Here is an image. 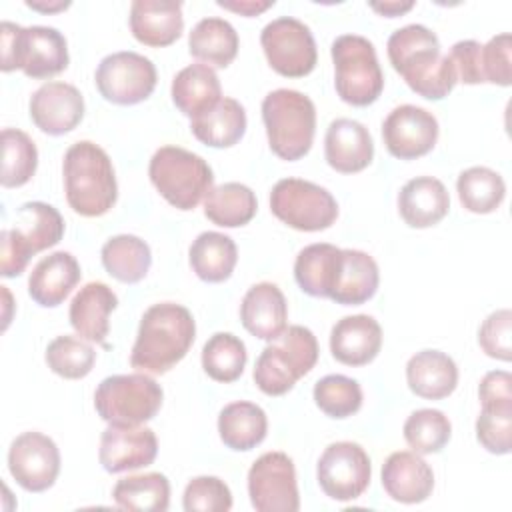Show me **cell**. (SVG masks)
Masks as SVG:
<instances>
[{"label": "cell", "instance_id": "obj_1", "mask_svg": "<svg viewBox=\"0 0 512 512\" xmlns=\"http://www.w3.org/2000/svg\"><path fill=\"white\" fill-rule=\"evenodd\" d=\"M388 58L404 82L426 100L446 98L458 82L448 54L440 52L438 36L422 26L408 24L388 38Z\"/></svg>", "mask_w": 512, "mask_h": 512}, {"label": "cell", "instance_id": "obj_2", "mask_svg": "<svg viewBox=\"0 0 512 512\" xmlns=\"http://www.w3.org/2000/svg\"><path fill=\"white\" fill-rule=\"evenodd\" d=\"M194 336L196 324L188 308L176 302L154 304L140 320L130 364L140 372L164 374L188 354Z\"/></svg>", "mask_w": 512, "mask_h": 512}, {"label": "cell", "instance_id": "obj_3", "mask_svg": "<svg viewBox=\"0 0 512 512\" xmlns=\"http://www.w3.org/2000/svg\"><path fill=\"white\" fill-rule=\"evenodd\" d=\"M64 192L68 206L86 218L106 214L118 198L108 154L90 140L72 144L64 154Z\"/></svg>", "mask_w": 512, "mask_h": 512}, {"label": "cell", "instance_id": "obj_4", "mask_svg": "<svg viewBox=\"0 0 512 512\" xmlns=\"http://www.w3.org/2000/svg\"><path fill=\"white\" fill-rule=\"evenodd\" d=\"M262 120L270 150L288 162L300 160L312 148L316 132L314 102L290 88H278L262 100Z\"/></svg>", "mask_w": 512, "mask_h": 512}, {"label": "cell", "instance_id": "obj_5", "mask_svg": "<svg viewBox=\"0 0 512 512\" xmlns=\"http://www.w3.org/2000/svg\"><path fill=\"white\" fill-rule=\"evenodd\" d=\"M0 68L4 72L20 68L28 78H52L66 70V38L50 26L22 28L12 22L0 26Z\"/></svg>", "mask_w": 512, "mask_h": 512}, {"label": "cell", "instance_id": "obj_6", "mask_svg": "<svg viewBox=\"0 0 512 512\" xmlns=\"http://www.w3.org/2000/svg\"><path fill=\"white\" fill-rule=\"evenodd\" d=\"M318 360V342L312 330L288 326L268 344L254 366V382L268 396H282L306 376Z\"/></svg>", "mask_w": 512, "mask_h": 512}, {"label": "cell", "instance_id": "obj_7", "mask_svg": "<svg viewBox=\"0 0 512 512\" xmlns=\"http://www.w3.org/2000/svg\"><path fill=\"white\" fill-rule=\"evenodd\" d=\"M148 176L160 196L178 210H194L214 184L208 162L180 146L158 148L150 158Z\"/></svg>", "mask_w": 512, "mask_h": 512}, {"label": "cell", "instance_id": "obj_8", "mask_svg": "<svg viewBox=\"0 0 512 512\" xmlns=\"http://www.w3.org/2000/svg\"><path fill=\"white\" fill-rule=\"evenodd\" d=\"M334 86L346 104L368 106L384 88V74L372 42L358 34H342L332 42Z\"/></svg>", "mask_w": 512, "mask_h": 512}, {"label": "cell", "instance_id": "obj_9", "mask_svg": "<svg viewBox=\"0 0 512 512\" xmlns=\"http://www.w3.org/2000/svg\"><path fill=\"white\" fill-rule=\"evenodd\" d=\"M162 396L160 384L146 374H116L98 384L94 406L108 424L142 426L158 414Z\"/></svg>", "mask_w": 512, "mask_h": 512}, {"label": "cell", "instance_id": "obj_10", "mask_svg": "<svg viewBox=\"0 0 512 512\" xmlns=\"http://www.w3.org/2000/svg\"><path fill=\"white\" fill-rule=\"evenodd\" d=\"M272 214L300 232H318L330 228L338 218L334 196L308 180L284 178L270 192Z\"/></svg>", "mask_w": 512, "mask_h": 512}, {"label": "cell", "instance_id": "obj_11", "mask_svg": "<svg viewBox=\"0 0 512 512\" xmlns=\"http://www.w3.org/2000/svg\"><path fill=\"white\" fill-rule=\"evenodd\" d=\"M260 44L274 72L288 78L310 74L318 60V50L310 28L292 18L282 16L262 28Z\"/></svg>", "mask_w": 512, "mask_h": 512}, {"label": "cell", "instance_id": "obj_12", "mask_svg": "<svg viewBox=\"0 0 512 512\" xmlns=\"http://www.w3.org/2000/svg\"><path fill=\"white\" fill-rule=\"evenodd\" d=\"M94 80L104 100L120 106H132L154 92L156 66L138 52H114L100 60Z\"/></svg>", "mask_w": 512, "mask_h": 512}, {"label": "cell", "instance_id": "obj_13", "mask_svg": "<svg viewBox=\"0 0 512 512\" xmlns=\"http://www.w3.org/2000/svg\"><path fill=\"white\" fill-rule=\"evenodd\" d=\"M248 496L258 512H296L300 496L294 462L284 452H266L248 470Z\"/></svg>", "mask_w": 512, "mask_h": 512}, {"label": "cell", "instance_id": "obj_14", "mask_svg": "<svg viewBox=\"0 0 512 512\" xmlns=\"http://www.w3.org/2000/svg\"><path fill=\"white\" fill-rule=\"evenodd\" d=\"M372 476L370 458L356 442L330 444L316 468V478L322 492L338 502H350L362 496Z\"/></svg>", "mask_w": 512, "mask_h": 512}, {"label": "cell", "instance_id": "obj_15", "mask_svg": "<svg viewBox=\"0 0 512 512\" xmlns=\"http://www.w3.org/2000/svg\"><path fill=\"white\" fill-rule=\"evenodd\" d=\"M8 470L28 492L48 490L60 472V452L52 438L42 432H24L8 450Z\"/></svg>", "mask_w": 512, "mask_h": 512}, {"label": "cell", "instance_id": "obj_16", "mask_svg": "<svg viewBox=\"0 0 512 512\" xmlns=\"http://www.w3.org/2000/svg\"><path fill=\"white\" fill-rule=\"evenodd\" d=\"M382 138L394 158L414 160L434 148L438 140V120L420 106L402 104L386 116Z\"/></svg>", "mask_w": 512, "mask_h": 512}, {"label": "cell", "instance_id": "obj_17", "mask_svg": "<svg viewBox=\"0 0 512 512\" xmlns=\"http://www.w3.org/2000/svg\"><path fill=\"white\" fill-rule=\"evenodd\" d=\"M158 454V440L150 428L108 424L100 438V464L106 472L118 474L150 466Z\"/></svg>", "mask_w": 512, "mask_h": 512}, {"label": "cell", "instance_id": "obj_18", "mask_svg": "<svg viewBox=\"0 0 512 512\" xmlns=\"http://www.w3.org/2000/svg\"><path fill=\"white\" fill-rule=\"evenodd\" d=\"M30 118L42 132L62 136L84 118V98L72 84L46 82L30 98Z\"/></svg>", "mask_w": 512, "mask_h": 512}, {"label": "cell", "instance_id": "obj_19", "mask_svg": "<svg viewBox=\"0 0 512 512\" xmlns=\"http://www.w3.org/2000/svg\"><path fill=\"white\" fill-rule=\"evenodd\" d=\"M324 156L336 172L354 174L364 170L374 156V142L368 128L350 118L332 120L324 138Z\"/></svg>", "mask_w": 512, "mask_h": 512}, {"label": "cell", "instance_id": "obj_20", "mask_svg": "<svg viewBox=\"0 0 512 512\" xmlns=\"http://www.w3.org/2000/svg\"><path fill=\"white\" fill-rule=\"evenodd\" d=\"M382 348V328L368 314L344 316L330 332V352L346 366L370 364Z\"/></svg>", "mask_w": 512, "mask_h": 512}, {"label": "cell", "instance_id": "obj_21", "mask_svg": "<svg viewBox=\"0 0 512 512\" xmlns=\"http://www.w3.org/2000/svg\"><path fill=\"white\" fill-rule=\"evenodd\" d=\"M386 494L402 504L424 502L434 488V472L416 452H392L382 466Z\"/></svg>", "mask_w": 512, "mask_h": 512}, {"label": "cell", "instance_id": "obj_22", "mask_svg": "<svg viewBox=\"0 0 512 512\" xmlns=\"http://www.w3.org/2000/svg\"><path fill=\"white\" fill-rule=\"evenodd\" d=\"M130 30L144 46H170L184 30L182 4L170 0H136L130 6Z\"/></svg>", "mask_w": 512, "mask_h": 512}, {"label": "cell", "instance_id": "obj_23", "mask_svg": "<svg viewBox=\"0 0 512 512\" xmlns=\"http://www.w3.org/2000/svg\"><path fill=\"white\" fill-rule=\"evenodd\" d=\"M242 326L256 338L272 342L288 326V308L282 290L272 282L254 284L240 304Z\"/></svg>", "mask_w": 512, "mask_h": 512}, {"label": "cell", "instance_id": "obj_24", "mask_svg": "<svg viewBox=\"0 0 512 512\" xmlns=\"http://www.w3.org/2000/svg\"><path fill=\"white\" fill-rule=\"evenodd\" d=\"M118 306V296L104 282L84 284L70 302V324L76 334L88 342L108 348L106 336L110 332L108 316Z\"/></svg>", "mask_w": 512, "mask_h": 512}, {"label": "cell", "instance_id": "obj_25", "mask_svg": "<svg viewBox=\"0 0 512 512\" xmlns=\"http://www.w3.org/2000/svg\"><path fill=\"white\" fill-rule=\"evenodd\" d=\"M80 282V264L70 252H52L44 256L30 272L28 294L44 306L54 308L64 302L72 288Z\"/></svg>", "mask_w": 512, "mask_h": 512}, {"label": "cell", "instance_id": "obj_26", "mask_svg": "<svg viewBox=\"0 0 512 512\" xmlns=\"http://www.w3.org/2000/svg\"><path fill=\"white\" fill-rule=\"evenodd\" d=\"M450 208L446 186L432 176L408 180L398 194V212L412 228H430L438 224Z\"/></svg>", "mask_w": 512, "mask_h": 512}, {"label": "cell", "instance_id": "obj_27", "mask_svg": "<svg viewBox=\"0 0 512 512\" xmlns=\"http://www.w3.org/2000/svg\"><path fill=\"white\" fill-rule=\"evenodd\" d=\"M380 274L374 258L362 250H342L330 300L344 306L368 302L378 290Z\"/></svg>", "mask_w": 512, "mask_h": 512}, {"label": "cell", "instance_id": "obj_28", "mask_svg": "<svg viewBox=\"0 0 512 512\" xmlns=\"http://www.w3.org/2000/svg\"><path fill=\"white\" fill-rule=\"evenodd\" d=\"M408 388L426 400H442L456 390V362L440 350L416 352L406 364Z\"/></svg>", "mask_w": 512, "mask_h": 512}, {"label": "cell", "instance_id": "obj_29", "mask_svg": "<svg viewBox=\"0 0 512 512\" xmlns=\"http://www.w3.org/2000/svg\"><path fill=\"white\" fill-rule=\"evenodd\" d=\"M220 98V80L206 64H190L172 80V102L188 118L208 112L220 102Z\"/></svg>", "mask_w": 512, "mask_h": 512}, {"label": "cell", "instance_id": "obj_30", "mask_svg": "<svg viewBox=\"0 0 512 512\" xmlns=\"http://www.w3.org/2000/svg\"><path fill=\"white\" fill-rule=\"evenodd\" d=\"M190 130L206 146L230 148L246 132V112L238 100L220 98L208 112L192 118Z\"/></svg>", "mask_w": 512, "mask_h": 512}, {"label": "cell", "instance_id": "obj_31", "mask_svg": "<svg viewBox=\"0 0 512 512\" xmlns=\"http://www.w3.org/2000/svg\"><path fill=\"white\" fill-rule=\"evenodd\" d=\"M268 430L266 412L254 402H232L222 408L218 416V434L220 440L238 452L256 448Z\"/></svg>", "mask_w": 512, "mask_h": 512}, {"label": "cell", "instance_id": "obj_32", "mask_svg": "<svg viewBox=\"0 0 512 512\" xmlns=\"http://www.w3.org/2000/svg\"><path fill=\"white\" fill-rule=\"evenodd\" d=\"M190 54L206 66L226 68L238 54V34L222 18H202L188 36Z\"/></svg>", "mask_w": 512, "mask_h": 512}, {"label": "cell", "instance_id": "obj_33", "mask_svg": "<svg viewBox=\"0 0 512 512\" xmlns=\"http://www.w3.org/2000/svg\"><path fill=\"white\" fill-rule=\"evenodd\" d=\"M340 252V248L326 242L310 244L298 252L294 262V278L302 292L316 298H330Z\"/></svg>", "mask_w": 512, "mask_h": 512}, {"label": "cell", "instance_id": "obj_34", "mask_svg": "<svg viewBox=\"0 0 512 512\" xmlns=\"http://www.w3.org/2000/svg\"><path fill=\"white\" fill-rule=\"evenodd\" d=\"M190 266L204 282H224L232 276L238 262V250L230 236L220 232H202L190 246Z\"/></svg>", "mask_w": 512, "mask_h": 512}, {"label": "cell", "instance_id": "obj_35", "mask_svg": "<svg viewBox=\"0 0 512 512\" xmlns=\"http://www.w3.org/2000/svg\"><path fill=\"white\" fill-rule=\"evenodd\" d=\"M100 256L106 272L126 284L140 282L152 264L150 246L132 234H118L106 240Z\"/></svg>", "mask_w": 512, "mask_h": 512}, {"label": "cell", "instance_id": "obj_36", "mask_svg": "<svg viewBox=\"0 0 512 512\" xmlns=\"http://www.w3.org/2000/svg\"><path fill=\"white\" fill-rule=\"evenodd\" d=\"M254 192L240 182H226L212 188L204 198V216L216 226L238 228L248 224L256 214Z\"/></svg>", "mask_w": 512, "mask_h": 512}, {"label": "cell", "instance_id": "obj_37", "mask_svg": "<svg viewBox=\"0 0 512 512\" xmlns=\"http://www.w3.org/2000/svg\"><path fill=\"white\" fill-rule=\"evenodd\" d=\"M112 498L122 510L164 512L170 504V482L160 472L120 478L112 490Z\"/></svg>", "mask_w": 512, "mask_h": 512}, {"label": "cell", "instance_id": "obj_38", "mask_svg": "<svg viewBox=\"0 0 512 512\" xmlns=\"http://www.w3.org/2000/svg\"><path fill=\"white\" fill-rule=\"evenodd\" d=\"M456 190L460 204L474 214L494 212L506 196V184L502 176L486 166H472L460 172Z\"/></svg>", "mask_w": 512, "mask_h": 512}, {"label": "cell", "instance_id": "obj_39", "mask_svg": "<svg viewBox=\"0 0 512 512\" xmlns=\"http://www.w3.org/2000/svg\"><path fill=\"white\" fill-rule=\"evenodd\" d=\"M34 254L56 246L64 236L60 212L46 202H26L16 210V226Z\"/></svg>", "mask_w": 512, "mask_h": 512}, {"label": "cell", "instance_id": "obj_40", "mask_svg": "<svg viewBox=\"0 0 512 512\" xmlns=\"http://www.w3.org/2000/svg\"><path fill=\"white\" fill-rule=\"evenodd\" d=\"M248 354L244 342L230 332H216L202 348V368L216 382H234L244 372Z\"/></svg>", "mask_w": 512, "mask_h": 512}, {"label": "cell", "instance_id": "obj_41", "mask_svg": "<svg viewBox=\"0 0 512 512\" xmlns=\"http://www.w3.org/2000/svg\"><path fill=\"white\" fill-rule=\"evenodd\" d=\"M38 150L32 138L18 128L2 130V176L4 188L24 186L36 172Z\"/></svg>", "mask_w": 512, "mask_h": 512}, {"label": "cell", "instance_id": "obj_42", "mask_svg": "<svg viewBox=\"0 0 512 512\" xmlns=\"http://www.w3.org/2000/svg\"><path fill=\"white\" fill-rule=\"evenodd\" d=\"M452 434V424L444 412L434 408H420L404 422V440L416 454L440 452Z\"/></svg>", "mask_w": 512, "mask_h": 512}, {"label": "cell", "instance_id": "obj_43", "mask_svg": "<svg viewBox=\"0 0 512 512\" xmlns=\"http://www.w3.org/2000/svg\"><path fill=\"white\" fill-rule=\"evenodd\" d=\"M94 362V348L88 342L74 336H58L46 348L48 368L66 380H78L88 376Z\"/></svg>", "mask_w": 512, "mask_h": 512}, {"label": "cell", "instance_id": "obj_44", "mask_svg": "<svg viewBox=\"0 0 512 512\" xmlns=\"http://www.w3.org/2000/svg\"><path fill=\"white\" fill-rule=\"evenodd\" d=\"M314 402L330 418H348L362 406V388L342 374H328L314 384Z\"/></svg>", "mask_w": 512, "mask_h": 512}, {"label": "cell", "instance_id": "obj_45", "mask_svg": "<svg viewBox=\"0 0 512 512\" xmlns=\"http://www.w3.org/2000/svg\"><path fill=\"white\" fill-rule=\"evenodd\" d=\"M182 504L186 512H228L232 508V494L224 480L198 476L186 484Z\"/></svg>", "mask_w": 512, "mask_h": 512}, {"label": "cell", "instance_id": "obj_46", "mask_svg": "<svg viewBox=\"0 0 512 512\" xmlns=\"http://www.w3.org/2000/svg\"><path fill=\"white\" fill-rule=\"evenodd\" d=\"M480 66L484 82L510 86L512 82V36L502 32L488 40L480 50Z\"/></svg>", "mask_w": 512, "mask_h": 512}, {"label": "cell", "instance_id": "obj_47", "mask_svg": "<svg viewBox=\"0 0 512 512\" xmlns=\"http://www.w3.org/2000/svg\"><path fill=\"white\" fill-rule=\"evenodd\" d=\"M476 438L492 454L512 448V410H484L476 420Z\"/></svg>", "mask_w": 512, "mask_h": 512}, {"label": "cell", "instance_id": "obj_48", "mask_svg": "<svg viewBox=\"0 0 512 512\" xmlns=\"http://www.w3.org/2000/svg\"><path fill=\"white\" fill-rule=\"evenodd\" d=\"M510 332H512V312L508 308L496 310L482 322L478 330V344L490 358L510 362L512 358Z\"/></svg>", "mask_w": 512, "mask_h": 512}, {"label": "cell", "instance_id": "obj_49", "mask_svg": "<svg viewBox=\"0 0 512 512\" xmlns=\"http://www.w3.org/2000/svg\"><path fill=\"white\" fill-rule=\"evenodd\" d=\"M34 256V250L16 228H4L0 234V274L4 278L20 276Z\"/></svg>", "mask_w": 512, "mask_h": 512}, {"label": "cell", "instance_id": "obj_50", "mask_svg": "<svg viewBox=\"0 0 512 512\" xmlns=\"http://www.w3.org/2000/svg\"><path fill=\"white\" fill-rule=\"evenodd\" d=\"M478 396L484 410H512V376L506 370L488 372L480 386Z\"/></svg>", "mask_w": 512, "mask_h": 512}, {"label": "cell", "instance_id": "obj_51", "mask_svg": "<svg viewBox=\"0 0 512 512\" xmlns=\"http://www.w3.org/2000/svg\"><path fill=\"white\" fill-rule=\"evenodd\" d=\"M482 44L476 40H460L450 50V60L454 64L456 76L464 84H482V66H480Z\"/></svg>", "mask_w": 512, "mask_h": 512}, {"label": "cell", "instance_id": "obj_52", "mask_svg": "<svg viewBox=\"0 0 512 512\" xmlns=\"http://www.w3.org/2000/svg\"><path fill=\"white\" fill-rule=\"evenodd\" d=\"M220 8H226V10H232V12H238L242 16H256L264 10H268L270 6H274V0H240V2H224V0H218L216 2Z\"/></svg>", "mask_w": 512, "mask_h": 512}, {"label": "cell", "instance_id": "obj_53", "mask_svg": "<svg viewBox=\"0 0 512 512\" xmlns=\"http://www.w3.org/2000/svg\"><path fill=\"white\" fill-rule=\"evenodd\" d=\"M370 8L382 16L396 18V16H402L404 12L412 10L414 2H372Z\"/></svg>", "mask_w": 512, "mask_h": 512}, {"label": "cell", "instance_id": "obj_54", "mask_svg": "<svg viewBox=\"0 0 512 512\" xmlns=\"http://www.w3.org/2000/svg\"><path fill=\"white\" fill-rule=\"evenodd\" d=\"M26 6L32 8V10H38V12H60V10H66L70 6V2H62V0H54V2H46V0H26Z\"/></svg>", "mask_w": 512, "mask_h": 512}]
</instances>
